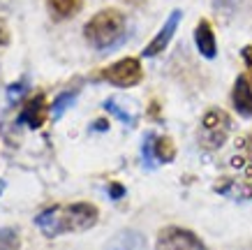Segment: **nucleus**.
<instances>
[{"label": "nucleus", "instance_id": "9d476101", "mask_svg": "<svg viewBox=\"0 0 252 250\" xmlns=\"http://www.w3.org/2000/svg\"><path fill=\"white\" fill-rule=\"evenodd\" d=\"M102 250H148V241L137 229H121L109 239Z\"/></svg>", "mask_w": 252, "mask_h": 250}, {"label": "nucleus", "instance_id": "7ed1b4c3", "mask_svg": "<svg viewBox=\"0 0 252 250\" xmlns=\"http://www.w3.org/2000/svg\"><path fill=\"white\" fill-rule=\"evenodd\" d=\"M231 132V118L224 109H208L204 118H201V125H199L197 132V142L204 151H218L224 146L227 137Z\"/></svg>", "mask_w": 252, "mask_h": 250}, {"label": "nucleus", "instance_id": "aec40b11", "mask_svg": "<svg viewBox=\"0 0 252 250\" xmlns=\"http://www.w3.org/2000/svg\"><path fill=\"white\" fill-rule=\"evenodd\" d=\"M9 42V31H7V23L0 19V46H5Z\"/></svg>", "mask_w": 252, "mask_h": 250}, {"label": "nucleus", "instance_id": "f257e3e1", "mask_svg": "<svg viewBox=\"0 0 252 250\" xmlns=\"http://www.w3.org/2000/svg\"><path fill=\"white\" fill-rule=\"evenodd\" d=\"M99 211L91 202H74V204L49 206L35 218V225L46 239H56L63 234L86 232L97 225Z\"/></svg>", "mask_w": 252, "mask_h": 250}, {"label": "nucleus", "instance_id": "0eeeda50", "mask_svg": "<svg viewBox=\"0 0 252 250\" xmlns=\"http://www.w3.org/2000/svg\"><path fill=\"white\" fill-rule=\"evenodd\" d=\"M181 21H183V12H181V9H174V12L167 16V21L162 23V28L158 31V35L146 44V49L141 51V56H144V58H155V56H160V53L169 46V42L174 39Z\"/></svg>", "mask_w": 252, "mask_h": 250}, {"label": "nucleus", "instance_id": "2eb2a0df", "mask_svg": "<svg viewBox=\"0 0 252 250\" xmlns=\"http://www.w3.org/2000/svg\"><path fill=\"white\" fill-rule=\"evenodd\" d=\"M21 234L14 227H0V250H19Z\"/></svg>", "mask_w": 252, "mask_h": 250}, {"label": "nucleus", "instance_id": "f8f14e48", "mask_svg": "<svg viewBox=\"0 0 252 250\" xmlns=\"http://www.w3.org/2000/svg\"><path fill=\"white\" fill-rule=\"evenodd\" d=\"M44 2L54 21H67L72 16H77L84 7V0H44Z\"/></svg>", "mask_w": 252, "mask_h": 250}, {"label": "nucleus", "instance_id": "5701e85b", "mask_svg": "<svg viewBox=\"0 0 252 250\" xmlns=\"http://www.w3.org/2000/svg\"><path fill=\"white\" fill-rule=\"evenodd\" d=\"M245 146H248V148H250V151H252V135L248 137V139H245Z\"/></svg>", "mask_w": 252, "mask_h": 250}, {"label": "nucleus", "instance_id": "20e7f679", "mask_svg": "<svg viewBox=\"0 0 252 250\" xmlns=\"http://www.w3.org/2000/svg\"><path fill=\"white\" fill-rule=\"evenodd\" d=\"M99 81H107L116 88H132V86H139L141 79H144V68H141V61L134 58V56H125L121 61L111 63L109 68L99 70L97 72Z\"/></svg>", "mask_w": 252, "mask_h": 250}, {"label": "nucleus", "instance_id": "4468645a", "mask_svg": "<svg viewBox=\"0 0 252 250\" xmlns=\"http://www.w3.org/2000/svg\"><path fill=\"white\" fill-rule=\"evenodd\" d=\"M77 93L79 91H63L61 95L54 100V105H51V116H54V118H61L69 107L77 102Z\"/></svg>", "mask_w": 252, "mask_h": 250}, {"label": "nucleus", "instance_id": "1a4fd4ad", "mask_svg": "<svg viewBox=\"0 0 252 250\" xmlns=\"http://www.w3.org/2000/svg\"><path fill=\"white\" fill-rule=\"evenodd\" d=\"M194 44L206 61H213L218 56V39H215V31L208 19H199L197 28H194Z\"/></svg>", "mask_w": 252, "mask_h": 250}, {"label": "nucleus", "instance_id": "dca6fc26", "mask_svg": "<svg viewBox=\"0 0 252 250\" xmlns=\"http://www.w3.org/2000/svg\"><path fill=\"white\" fill-rule=\"evenodd\" d=\"M104 109H107L109 114H114L121 123H125L127 128H130V125H134V118H132V114H127V111H125V109H123L118 102H114V100H107V102H104Z\"/></svg>", "mask_w": 252, "mask_h": 250}, {"label": "nucleus", "instance_id": "ddd939ff", "mask_svg": "<svg viewBox=\"0 0 252 250\" xmlns=\"http://www.w3.org/2000/svg\"><path fill=\"white\" fill-rule=\"evenodd\" d=\"M218 192L227 195V197H234V199H252V183H236V181H222L215 185Z\"/></svg>", "mask_w": 252, "mask_h": 250}, {"label": "nucleus", "instance_id": "9b49d317", "mask_svg": "<svg viewBox=\"0 0 252 250\" xmlns=\"http://www.w3.org/2000/svg\"><path fill=\"white\" fill-rule=\"evenodd\" d=\"M44 111H46L44 95L39 93V95H35L32 100H28V102L23 105L21 114H19V123L28 125L31 130H37V128H42V123H44Z\"/></svg>", "mask_w": 252, "mask_h": 250}, {"label": "nucleus", "instance_id": "6ab92c4d", "mask_svg": "<svg viewBox=\"0 0 252 250\" xmlns=\"http://www.w3.org/2000/svg\"><path fill=\"white\" fill-rule=\"evenodd\" d=\"M109 197L111 199H121L123 195H125V188H123L121 183H109Z\"/></svg>", "mask_w": 252, "mask_h": 250}, {"label": "nucleus", "instance_id": "a211bd4d", "mask_svg": "<svg viewBox=\"0 0 252 250\" xmlns=\"http://www.w3.org/2000/svg\"><path fill=\"white\" fill-rule=\"evenodd\" d=\"M241 56H243L245 65H248V72H250V81H252V44L243 46V49H241Z\"/></svg>", "mask_w": 252, "mask_h": 250}, {"label": "nucleus", "instance_id": "412c9836", "mask_svg": "<svg viewBox=\"0 0 252 250\" xmlns=\"http://www.w3.org/2000/svg\"><path fill=\"white\" fill-rule=\"evenodd\" d=\"M123 2H125V5H132V7H141L146 0H123Z\"/></svg>", "mask_w": 252, "mask_h": 250}, {"label": "nucleus", "instance_id": "f03ea898", "mask_svg": "<svg viewBox=\"0 0 252 250\" xmlns=\"http://www.w3.org/2000/svg\"><path fill=\"white\" fill-rule=\"evenodd\" d=\"M84 37L97 51L116 49L127 37V19H125V14L121 9H114V7L99 9L97 14H93L86 21Z\"/></svg>", "mask_w": 252, "mask_h": 250}, {"label": "nucleus", "instance_id": "423d86ee", "mask_svg": "<svg viewBox=\"0 0 252 250\" xmlns=\"http://www.w3.org/2000/svg\"><path fill=\"white\" fill-rule=\"evenodd\" d=\"M141 155H144V165L153 169L158 162H171L176 158V144L169 137H155L153 132H148L144 137Z\"/></svg>", "mask_w": 252, "mask_h": 250}, {"label": "nucleus", "instance_id": "f3484780", "mask_svg": "<svg viewBox=\"0 0 252 250\" xmlns=\"http://www.w3.org/2000/svg\"><path fill=\"white\" fill-rule=\"evenodd\" d=\"M28 91V79H23V81H16V83H12L7 88V100L9 102H16V100L21 98L23 93Z\"/></svg>", "mask_w": 252, "mask_h": 250}, {"label": "nucleus", "instance_id": "6e6552de", "mask_svg": "<svg viewBox=\"0 0 252 250\" xmlns=\"http://www.w3.org/2000/svg\"><path fill=\"white\" fill-rule=\"evenodd\" d=\"M231 105L238 116L252 118V81L245 74H238L231 88Z\"/></svg>", "mask_w": 252, "mask_h": 250}, {"label": "nucleus", "instance_id": "39448f33", "mask_svg": "<svg viewBox=\"0 0 252 250\" xmlns=\"http://www.w3.org/2000/svg\"><path fill=\"white\" fill-rule=\"evenodd\" d=\"M155 250H206V243L201 241L192 229L169 225L158 232Z\"/></svg>", "mask_w": 252, "mask_h": 250}, {"label": "nucleus", "instance_id": "4be33fe9", "mask_svg": "<svg viewBox=\"0 0 252 250\" xmlns=\"http://www.w3.org/2000/svg\"><path fill=\"white\" fill-rule=\"evenodd\" d=\"M215 2H218V5H231L234 0H215Z\"/></svg>", "mask_w": 252, "mask_h": 250}]
</instances>
